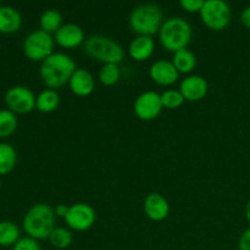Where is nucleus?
<instances>
[{
  "label": "nucleus",
  "mask_w": 250,
  "mask_h": 250,
  "mask_svg": "<svg viewBox=\"0 0 250 250\" xmlns=\"http://www.w3.org/2000/svg\"><path fill=\"white\" fill-rule=\"evenodd\" d=\"M84 53L93 60L106 63L119 65L125 58V50L116 41L105 36H90L85 39Z\"/></svg>",
  "instance_id": "39448f33"
},
{
  "label": "nucleus",
  "mask_w": 250,
  "mask_h": 250,
  "mask_svg": "<svg viewBox=\"0 0 250 250\" xmlns=\"http://www.w3.org/2000/svg\"><path fill=\"white\" fill-rule=\"evenodd\" d=\"M54 42L53 36L42 29H36L26 37L23 42V53L29 60L43 62L46 58L53 54Z\"/></svg>",
  "instance_id": "0eeeda50"
},
{
  "label": "nucleus",
  "mask_w": 250,
  "mask_h": 250,
  "mask_svg": "<svg viewBox=\"0 0 250 250\" xmlns=\"http://www.w3.org/2000/svg\"><path fill=\"white\" fill-rule=\"evenodd\" d=\"M155 50V43L151 37L138 36L131 42L128 54L134 61H146L150 58Z\"/></svg>",
  "instance_id": "dca6fc26"
},
{
  "label": "nucleus",
  "mask_w": 250,
  "mask_h": 250,
  "mask_svg": "<svg viewBox=\"0 0 250 250\" xmlns=\"http://www.w3.org/2000/svg\"><path fill=\"white\" fill-rule=\"evenodd\" d=\"M193 37V29L189 22L182 17H170L164 21L159 39L164 48L173 54L182 49H187Z\"/></svg>",
  "instance_id": "7ed1b4c3"
},
{
  "label": "nucleus",
  "mask_w": 250,
  "mask_h": 250,
  "mask_svg": "<svg viewBox=\"0 0 250 250\" xmlns=\"http://www.w3.org/2000/svg\"><path fill=\"white\" fill-rule=\"evenodd\" d=\"M121 78V71L119 65L115 63H106L103 65L99 70V81L106 87L115 85Z\"/></svg>",
  "instance_id": "393cba45"
},
{
  "label": "nucleus",
  "mask_w": 250,
  "mask_h": 250,
  "mask_svg": "<svg viewBox=\"0 0 250 250\" xmlns=\"http://www.w3.org/2000/svg\"><path fill=\"white\" fill-rule=\"evenodd\" d=\"M161 102H163V106L165 109L173 110L182 106V104L185 103V98L180 89H167L161 94Z\"/></svg>",
  "instance_id": "a878e982"
},
{
  "label": "nucleus",
  "mask_w": 250,
  "mask_h": 250,
  "mask_svg": "<svg viewBox=\"0 0 250 250\" xmlns=\"http://www.w3.org/2000/svg\"><path fill=\"white\" fill-rule=\"evenodd\" d=\"M68 229L77 232H84L92 229L97 221V214L93 207L85 203H76L68 209L65 219Z\"/></svg>",
  "instance_id": "6e6552de"
},
{
  "label": "nucleus",
  "mask_w": 250,
  "mask_h": 250,
  "mask_svg": "<svg viewBox=\"0 0 250 250\" xmlns=\"http://www.w3.org/2000/svg\"><path fill=\"white\" fill-rule=\"evenodd\" d=\"M17 161L16 150L7 143H0V175H6L14 170Z\"/></svg>",
  "instance_id": "412c9836"
},
{
  "label": "nucleus",
  "mask_w": 250,
  "mask_h": 250,
  "mask_svg": "<svg viewBox=\"0 0 250 250\" xmlns=\"http://www.w3.org/2000/svg\"><path fill=\"white\" fill-rule=\"evenodd\" d=\"M238 249L239 250H250V229H246L242 233L241 238L238 242Z\"/></svg>",
  "instance_id": "c85d7f7f"
},
{
  "label": "nucleus",
  "mask_w": 250,
  "mask_h": 250,
  "mask_svg": "<svg viewBox=\"0 0 250 250\" xmlns=\"http://www.w3.org/2000/svg\"><path fill=\"white\" fill-rule=\"evenodd\" d=\"M77 70L71 56L63 53H53L42 62L39 75L48 89H59L67 84L71 76Z\"/></svg>",
  "instance_id": "f257e3e1"
},
{
  "label": "nucleus",
  "mask_w": 250,
  "mask_h": 250,
  "mask_svg": "<svg viewBox=\"0 0 250 250\" xmlns=\"http://www.w3.org/2000/svg\"><path fill=\"white\" fill-rule=\"evenodd\" d=\"M49 242L56 249L68 248L73 242L72 232L65 227H55V229L49 236Z\"/></svg>",
  "instance_id": "5701e85b"
},
{
  "label": "nucleus",
  "mask_w": 250,
  "mask_h": 250,
  "mask_svg": "<svg viewBox=\"0 0 250 250\" xmlns=\"http://www.w3.org/2000/svg\"><path fill=\"white\" fill-rule=\"evenodd\" d=\"M17 117L11 110H0V138L10 137L17 128Z\"/></svg>",
  "instance_id": "b1692460"
},
{
  "label": "nucleus",
  "mask_w": 250,
  "mask_h": 250,
  "mask_svg": "<svg viewBox=\"0 0 250 250\" xmlns=\"http://www.w3.org/2000/svg\"><path fill=\"white\" fill-rule=\"evenodd\" d=\"M20 238V229L15 222L0 221V246H15Z\"/></svg>",
  "instance_id": "4be33fe9"
},
{
  "label": "nucleus",
  "mask_w": 250,
  "mask_h": 250,
  "mask_svg": "<svg viewBox=\"0 0 250 250\" xmlns=\"http://www.w3.org/2000/svg\"><path fill=\"white\" fill-rule=\"evenodd\" d=\"M163 23V11L156 4L138 5L129 15V27L138 36H154L159 33Z\"/></svg>",
  "instance_id": "20e7f679"
},
{
  "label": "nucleus",
  "mask_w": 250,
  "mask_h": 250,
  "mask_svg": "<svg viewBox=\"0 0 250 250\" xmlns=\"http://www.w3.org/2000/svg\"><path fill=\"white\" fill-rule=\"evenodd\" d=\"M151 81L159 85L168 87V85L175 84L180 78V72L176 70L172 61L167 60H158L151 65L149 71Z\"/></svg>",
  "instance_id": "f8f14e48"
},
{
  "label": "nucleus",
  "mask_w": 250,
  "mask_h": 250,
  "mask_svg": "<svg viewBox=\"0 0 250 250\" xmlns=\"http://www.w3.org/2000/svg\"><path fill=\"white\" fill-rule=\"evenodd\" d=\"M62 21V15L58 10L49 9L42 14L41 19H39V24H41L42 31L46 32L49 34H55L63 24Z\"/></svg>",
  "instance_id": "aec40b11"
},
{
  "label": "nucleus",
  "mask_w": 250,
  "mask_h": 250,
  "mask_svg": "<svg viewBox=\"0 0 250 250\" xmlns=\"http://www.w3.org/2000/svg\"><path fill=\"white\" fill-rule=\"evenodd\" d=\"M55 221L56 216L53 208L45 203H38L26 212L22 226L28 237L36 241L49 239L51 232L55 229Z\"/></svg>",
  "instance_id": "f03ea898"
},
{
  "label": "nucleus",
  "mask_w": 250,
  "mask_h": 250,
  "mask_svg": "<svg viewBox=\"0 0 250 250\" xmlns=\"http://www.w3.org/2000/svg\"><path fill=\"white\" fill-rule=\"evenodd\" d=\"M202 22L212 31H222L232 20L229 5L224 0H207L202 11L199 12Z\"/></svg>",
  "instance_id": "423d86ee"
},
{
  "label": "nucleus",
  "mask_w": 250,
  "mask_h": 250,
  "mask_svg": "<svg viewBox=\"0 0 250 250\" xmlns=\"http://www.w3.org/2000/svg\"><path fill=\"white\" fill-rule=\"evenodd\" d=\"M37 97L24 85H14L5 93V103L9 110L17 114H27L36 109Z\"/></svg>",
  "instance_id": "1a4fd4ad"
},
{
  "label": "nucleus",
  "mask_w": 250,
  "mask_h": 250,
  "mask_svg": "<svg viewBox=\"0 0 250 250\" xmlns=\"http://www.w3.org/2000/svg\"><path fill=\"white\" fill-rule=\"evenodd\" d=\"M12 250H42L38 241L31 238V237H23L20 238L19 242L14 246Z\"/></svg>",
  "instance_id": "bb28decb"
},
{
  "label": "nucleus",
  "mask_w": 250,
  "mask_h": 250,
  "mask_svg": "<svg viewBox=\"0 0 250 250\" xmlns=\"http://www.w3.org/2000/svg\"><path fill=\"white\" fill-rule=\"evenodd\" d=\"M144 212L151 221H163L170 214V204L159 193H150L144 200Z\"/></svg>",
  "instance_id": "4468645a"
},
{
  "label": "nucleus",
  "mask_w": 250,
  "mask_h": 250,
  "mask_svg": "<svg viewBox=\"0 0 250 250\" xmlns=\"http://www.w3.org/2000/svg\"><path fill=\"white\" fill-rule=\"evenodd\" d=\"M60 105V97L58 92L54 89H44L38 94L36 100V109L41 112L49 114V112L55 111Z\"/></svg>",
  "instance_id": "a211bd4d"
},
{
  "label": "nucleus",
  "mask_w": 250,
  "mask_h": 250,
  "mask_svg": "<svg viewBox=\"0 0 250 250\" xmlns=\"http://www.w3.org/2000/svg\"><path fill=\"white\" fill-rule=\"evenodd\" d=\"M180 92L182 93L185 100L199 102L207 97L209 92V84L202 76L190 75L182 80L180 84Z\"/></svg>",
  "instance_id": "9b49d317"
},
{
  "label": "nucleus",
  "mask_w": 250,
  "mask_h": 250,
  "mask_svg": "<svg viewBox=\"0 0 250 250\" xmlns=\"http://www.w3.org/2000/svg\"><path fill=\"white\" fill-rule=\"evenodd\" d=\"M58 45L65 49H75L84 44V32L78 24L65 23L61 26L54 37Z\"/></svg>",
  "instance_id": "ddd939ff"
},
{
  "label": "nucleus",
  "mask_w": 250,
  "mask_h": 250,
  "mask_svg": "<svg viewBox=\"0 0 250 250\" xmlns=\"http://www.w3.org/2000/svg\"><path fill=\"white\" fill-rule=\"evenodd\" d=\"M246 216H247V220H248V222L250 224V200L248 203H247V207H246Z\"/></svg>",
  "instance_id": "2f4dec72"
},
{
  "label": "nucleus",
  "mask_w": 250,
  "mask_h": 250,
  "mask_svg": "<svg viewBox=\"0 0 250 250\" xmlns=\"http://www.w3.org/2000/svg\"><path fill=\"white\" fill-rule=\"evenodd\" d=\"M241 22L244 27L250 29V6H247L241 14Z\"/></svg>",
  "instance_id": "7c9ffc66"
},
{
  "label": "nucleus",
  "mask_w": 250,
  "mask_h": 250,
  "mask_svg": "<svg viewBox=\"0 0 250 250\" xmlns=\"http://www.w3.org/2000/svg\"><path fill=\"white\" fill-rule=\"evenodd\" d=\"M0 5H1V4H0Z\"/></svg>",
  "instance_id": "473e14b6"
},
{
  "label": "nucleus",
  "mask_w": 250,
  "mask_h": 250,
  "mask_svg": "<svg viewBox=\"0 0 250 250\" xmlns=\"http://www.w3.org/2000/svg\"><path fill=\"white\" fill-rule=\"evenodd\" d=\"M71 92L77 97H88L95 89V80L85 68H77L68 82Z\"/></svg>",
  "instance_id": "2eb2a0df"
},
{
  "label": "nucleus",
  "mask_w": 250,
  "mask_h": 250,
  "mask_svg": "<svg viewBox=\"0 0 250 250\" xmlns=\"http://www.w3.org/2000/svg\"><path fill=\"white\" fill-rule=\"evenodd\" d=\"M172 63L180 73H190L197 66V58L189 49H182L173 54Z\"/></svg>",
  "instance_id": "6ab92c4d"
},
{
  "label": "nucleus",
  "mask_w": 250,
  "mask_h": 250,
  "mask_svg": "<svg viewBox=\"0 0 250 250\" xmlns=\"http://www.w3.org/2000/svg\"><path fill=\"white\" fill-rule=\"evenodd\" d=\"M161 94L154 90H146L139 94L134 102L133 110L137 117L143 121H153L163 111Z\"/></svg>",
  "instance_id": "9d476101"
},
{
  "label": "nucleus",
  "mask_w": 250,
  "mask_h": 250,
  "mask_svg": "<svg viewBox=\"0 0 250 250\" xmlns=\"http://www.w3.org/2000/svg\"><path fill=\"white\" fill-rule=\"evenodd\" d=\"M68 209H70V207H67V205H65V204L56 205L55 209H54L55 216L56 217H62V219H65L66 215H67V212H68Z\"/></svg>",
  "instance_id": "c756f323"
},
{
  "label": "nucleus",
  "mask_w": 250,
  "mask_h": 250,
  "mask_svg": "<svg viewBox=\"0 0 250 250\" xmlns=\"http://www.w3.org/2000/svg\"><path fill=\"white\" fill-rule=\"evenodd\" d=\"M22 26L20 11L9 5H0V33H15Z\"/></svg>",
  "instance_id": "f3484780"
},
{
  "label": "nucleus",
  "mask_w": 250,
  "mask_h": 250,
  "mask_svg": "<svg viewBox=\"0 0 250 250\" xmlns=\"http://www.w3.org/2000/svg\"><path fill=\"white\" fill-rule=\"evenodd\" d=\"M180 5L185 11L190 12V14H195V12L199 14L204 6V1L203 0H181Z\"/></svg>",
  "instance_id": "cd10ccee"
}]
</instances>
